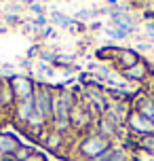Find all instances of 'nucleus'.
I'll use <instances>...</instances> for the list:
<instances>
[{"mask_svg":"<svg viewBox=\"0 0 154 161\" xmlns=\"http://www.w3.org/2000/svg\"><path fill=\"white\" fill-rule=\"evenodd\" d=\"M76 106L72 91L68 89H55V102H53V123L51 127L59 134H68L72 129V108Z\"/></svg>","mask_w":154,"mask_h":161,"instance_id":"nucleus-1","label":"nucleus"},{"mask_svg":"<svg viewBox=\"0 0 154 161\" xmlns=\"http://www.w3.org/2000/svg\"><path fill=\"white\" fill-rule=\"evenodd\" d=\"M112 140H108L99 134L95 127H91L85 136L80 138V142H78V157L80 159H95L99 157L101 153H105L108 148H112Z\"/></svg>","mask_w":154,"mask_h":161,"instance_id":"nucleus-2","label":"nucleus"},{"mask_svg":"<svg viewBox=\"0 0 154 161\" xmlns=\"http://www.w3.org/2000/svg\"><path fill=\"white\" fill-rule=\"evenodd\" d=\"M34 104L38 108V113L44 117L47 123H53V102H55V89H51L49 85H36L34 89Z\"/></svg>","mask_w":154,"mask_h":161,"instance_id":"nucleus-3","label":"nucleus"},{"mask_svg":"<svg viewBox=\"0 0 154 161\" xmlns=\"http://www.w3.org/2000/svg\"><path fill=\"white\" fill-rule=\"evenodd\" d=\"M127 127H129L131 134H135L137 138L154 134V125H152V121L148 119L146 114L137 113V110H131L129 119H127Z\"/></svg>","mask_w":154,"mask_h":161,"instance_id":"nucleus-4","label":"nucleus"},{"mask_svg":"<svg viewBox=\"0 0 154 161\" xmlns=\"http://www.w3.org/2000/svg\"><path fill=\"white\" fill-rule=\"evenodd\" d=\"M8 83H11V89H13V93H15L17 102H19V100H28V97L34 96L36 85H34V80L30 79V76H25V74H17V76H11Z\"/></svg>","mask_w":154,"mask_h":161,"instance_id":"nucleus-5","label":"nucleus"},{"mask_svg":"<svg viewBox=\"0 0 154 161\" xmlns=\"http://www.w3.org/2000/svg\"><path fill=\"white\" fill-rule=\"evenodd\" d=\"M38 142H40L44 148L53 151V153H59V151H61V146L65 144V136H64V134H59L57 129H53L49 125V127L38 136Z\"/></svg>","mask_w":154,"mask_h":161,"instance_id":"nucleus-6","label":"nucleus"},{"mask_svg":"<svg viewBox=\"0 0 154 161\" xmlns=\"http://www.w3.org/2000/svg\"><path fill=\"white\" fill-rule=\"evenodd\" d=\"M121 74H122V79L129 80V83H146L150 79V66L144 59H139L137 64H133L131 68L121 70Z\"/></svg>","mask_w":154,"mask_h":161,"instance_id":"nucleus-7","label":"nucleus"},{"mask_svg":"<svg viewBox=\"0 0 154 161\" xmlns=\"http://www.w3.org/2000/svg\"><path fill=\"white\" fill-rule=\"evenodd\" d=\"M36 113V104H34V97H28V100H19L13 106V114H15V121L19 125H28V121L32 119V114Z\"/></svg>","mask_w":154,"mask_h":161,"instance_id":"nucleus-8","label":"nucleus"},{"mask_svg":"<svg viewBox=\"0 0 154 161\" xmlns=\"http://www.w3.org/2000/svg\"><path fill=\"white\" fill-rule=\"evenodd\" d=\"M91 119H93V117H91L89 108H87L85 104H78V102H76V106L72 108V127L80 129V131L82 129L89 131V129L93 127V125H91Z\"/></svg>","mask_w":154,"mask_h":161,"instance_id":"nucleus-9","label":"nucleus"},{"mask_svg":"<svg viewBox=\"0 0 154 161\" xmlns=\"http://www.w3.org/2000/svg\"><path fill=\"white\" fill-rule=\"evenodd\" d=\"M133 110H137V113L146 114L148 119H152L154 117V97L148 93V91H144V93H139V96L133 97Z\"/></svg>","mask_w":154,"mask_h":161,"instance_id":"nucleus-10","label":"nucleus"},{"mask_svg":"<svg viewBox=\"0 0 154 161\" xmlns=\"http://www.w3.org/2000/svg\"><path fill=\"white\" fill-rule=\"evenodd\" d=\"M139 59V53L135 51V49H121L118 51V55H116V59H114V64L118 66V72L121 70H127V68H131L133 64H137Z\"/></svg>","mask_w":154,"mask_h":161,"instance_id":"nucleus-11","label":"nucleus"},{"mask_svg":"<svg viewBox=\"0 0 154 161\" xmlns=\"http://www.w3.org/2000/svg\"><path fill=\"white\" fill-rule=\"evenodd\" d=\"M0 102H2V106H4V110H8V108H13L15 106V93H13V89H11V83H8V79H0Z\"/></svg>","mask_w":154,"mask_h":161,"instance_id":"nucleus-12","label":"nucleus"},{"mask_svg":"<svg viewBox=\"0 0 154 161\" xmlns=\"http://www.w3.org/2000/svg\"><path fill=\"white\" fill-rule=\"evenodd\" d=\"M21 146V142L11 134H0V155H13Z\"/></svg>","mask_w":154,"mask_h":161,"instance_id":"nucleus-13","label":"nucleus"},{"mask_svg":"<svg viewBox=\"0 0 154 161\" xmlns=\"http://www.w3.org/2000/svg\"><path fill=\"white\" fill-rule=\"evenodd\" d=\"M51 19H53V25H61V28H72V25L76 24V19L64 15V13H59V11H53Z\"/></svg>","mask_w":154,"mask_h":161,"instance_id":"nucleus-14","label":"nucleus"},{"mask_svg":"<svg viewBox=\"0 0 154 161\" xmlns=\"http://www.w3.org/2000/svg\"><path fill=\"white\" fill-rule=\"evenodd\" d=\"M104 32H105V36H110L112 40H125L131 34L127 28H114V25H108Z\"/></svg>","mask_w":154,"mask_h":161,"instance_id":"nucleus-15","label":"nucleus"},{"mask_svg":"<svg viewBox=\"0 0 154 161\" xmlns=\"http://www.w3.org/2000/svg\"><path fill=\"white\" fill-rule=\"evenodd\" d=\"M137 148L146 151L148 155H154V134H150V136H141V138H137Z\"/></svg>","mask_w":154,"mask_h":161,"instance_id":"nucleus-16","label":"nucleus"},{"mask_svg":"<svg viewBox=\"0 0 154 161\" xmlns=\"http://www.w3.org/2000/svg\"><path fill=\"white\" fill-rule=\"evenodd\" d=\"M34 68H38V70H34L36 76H42V79H49V76H53V72H55V70H53V64H44L40 59L34 64Z\"/></svg>","mask_w":154,"mask_h":161,"instance_id":"nucleus-17","label":"nucleus"},{"mask_svg":"<svg viewBox=\"0 0 154 161\" xmlns=\"http://www.w3.org/2000/svg\"><path fill=\"white\" fill-rule=\"evenodd\" d=\"M34 153H36V151H34V146H25V144H21V146H19V148L15 151V153H13V157H15L17 161H25V159H30Z\"/></svg>","mask_w":154,"mask_h":161,"instance_id":"nucleus-18","label":"nucleus"},{"mask_svg":"<svg viewBox=\"0 0 154 161\" xmlns=\"http://www.w3.org/2000/svg\"><path fill=\"white\" fill-rule=\"evenodd\" d=\"M97 15V11H91V8H82L76 13V21H87V19H93Z\"/></svg>","mask_w":154,"mask_h":161,"instance_id":"nucleus-19","label":"nucleus"},{"mask_svg":"<svg viewBox=\"0 0 154 161\" xmlns=\"http://www.w3.org/2000/svg\"><path fill=\"white\" fill-rule=\"evenodd\" d=\"M38 57H40V62H44V64H55L57 53H53V51H40Z\"/></svg>","mask_w":154,"mask_h":161,"instance_id":"nucleus-20","label":"nucleus"},{"mask_svg":"<svg viewBox=\"0 0 154 161\" xmlns=\"http://www.w3.org/2000/svg\"><path fill=\"white\" fill-rule=\"evenodd\" d=\"M55 36V25H47L40 32V38H53Z\"/></svg>","mask_w":154,"mask_h":161,"instance_id":"nucleus-21","label":"nucleus"},{"mask_svg":"<svg viewBox=\"0 0 154 161\" xmlns=\"http://www.w3.org/2000/svg\"><path fill=\"white\" fill-rule=\"evenodd\" d=\"M30 11L36 13V15H44V7H42L40 2H30Z\"/></svg>","mask_w":154,"mask_h":161,"instance_id":"nucleus-22","label":"nucleus"},{"mask_svg":"<svg viewBox=\"0 0 154 161\" xmlns=\"http://www.w3.org/2000/svg\"><path fill=\"white\" fill-rule=\"evenodd\" d=\"M4 19H7V24H8V25H19V24H21L19 15H11V13H8V15H4Z\"/></svg>","mask_w":154,"mask_h":161,"instance_id":"nucleus-23","label":"nucleus"},{"mask_svg":"<svg viewBox=\"0 0 154 161\" xmlns=\"http://www.w3.org/2000/svg\"><path fill=\"white\" fill-rule=\"evenodd\" d=\"M150 47H152L150 42H137V45H135V51H148Z\"/></svg>","mask_w":154,"mask_h":161,"instance_id":"nucleus-24","label":"nucleus"},{"mask_svg":"<svg viewBox=\"0 0 154 161\" xmlns=\"http://www.w3.org/2000/svg\"><path fill=\"white\" fill-rule=\"evenodd\" d=\"M144 28H146V34H152V36H154V21H146Z\"/></svg>","mask_w":154,"mask_h":161,"instance_id":"nucleus-25","label":"nucleus"},{"mask_svg":"<svg viewBox=\"0 0 154 161\" xmlns=\"http://www.w3.org/2000/svg\"><path fill=\"white\" fill-rule=\"evenodd\" d=\"M25 161H47V159H44V157H42V155H38V153H34L32 157H30V159H25Z\"/></svg>","mask_w":154,"mask_h":161,"instance_id":"nucleus-26","label":"nucleus"},{"mask_svg":"<svg viewBox=\"0 0 154 161\" xmlns=\"http://www.w3.org/2000/svg\"><path fill=\"white\" fill-rule=\"evenodd\" d=\"M0 161H17L13 155H0Z\"/></svg>","mask_w":154,"mask_h":161,"instance_id":"nucleus-27","label":"nucleus"},{"mask_svg":"<svg viewBox=\"0 0 154 161\" xmlns=\"http://www.w3.org/2000/svg\"><path fill=\"white\" fill-rule=\"evenodd\" d=\"M148 93H150V96L154 97V80H152V83H150V87H148Z\"/></svg>","mask_w":154,"mask_h":161,"instance_id":"nucleus-28","label":"nucleus"},{"mask_svg":"<svg viewBox=\"0 0 154 161\" xmlns=\"http://www.w3.org/2000/svg\"><path fill=\"white\" fill-rule=\"evenodd\" d=\"M91 28H93V30H97V28H101V21H93V24H91Z\"/></svg>","mask_w":154,"mask_h":161,"instance_id":"nucleus-29","label":"nucleus"},{"mask_svg":"<svg viewBox=\"0 0 154 161\" xmlns=\"http://www.w3.org/2000/svg\"><path fill=\"white\" fill-rule=\"evenodd\" d=\"M2 110H4V106H2V102H0V113H2Z\"/></svg>","mask_w":154,"mask_h":161,"instance_id":"nucleus-30","label":"nucleus"},{"mask_svg":"<svg viewBox=\"0 0 154 161\" xmlns=\"http://www.w3.org/2000/svg\"><path fill=\"white\" fill-rule=\"evenodd\" d=\"M11 2H21V0H11Z\"/></svg>","mask_w":154,"mask_h":161,"instance_id":"nucleus-31","label":"nucleus"},{"mask_svg":"<svg viewBox=\"0 0 154 161\" xmlns=\"http://www.w3.org/2000/svg\"><path fill=\"white\" fill-rule=\"evenodd\" d=\"M150 121H152V125H154V117H152V119H150Z\"/></svg>","mask_w":154,"mask_h":161,"instance_id":"nucleus-32","label":"nucleus"},{"mask_svg":"<svg viewBox=\"0 0 154 161\" xmlns=\"http://www.w3.org/2000/svg\"><path fill=\"white\" fill-rule=\"evenodd\" d=\"M42 2H47V0H42Z\"/></svg>","mask_w":154,"mask_h":161,"instance_id":"nucleus-33","label":"nucleus"},{"mask_svg":"<svg viewBox=\"0 0 154 161\" xmlns=\"http://www.w3.org/2000/svg\"><path fill=\"white\" fill-rule=\"evenodd\" d=\"M152 157H154V155H152Z\"/></svg>","mask_w":154,"mask_h":161,"instance_id":"nucleus-34","label":"nucleus"}]
</instances>
